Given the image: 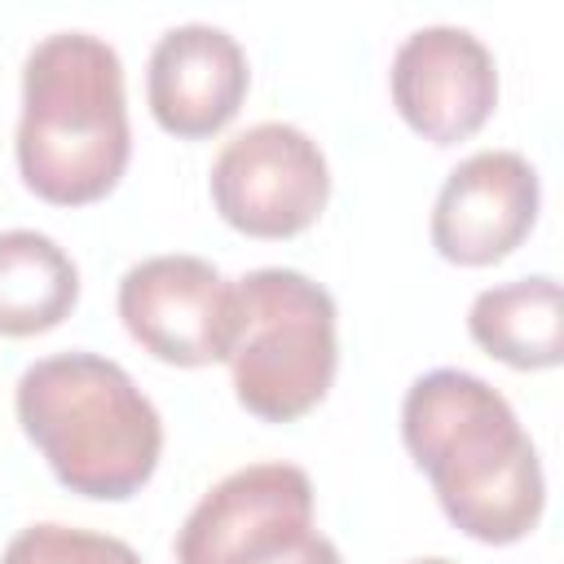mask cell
<instances>
[{"label": "cell", "mask_w": 564, "mask_h": 564, "mask_svg": "<svg viewBox=\"0 0 564 564\" xmlns=\"http://www.w3.org/2000/svg\"><path fill=\"white\" fill-rule=\"evenodd\" d=\"M401 441L445 520L485 546L529 538L546 507L542 458L511 401L471 370H427L405 388Z\"/></svg>", "instance_id": "obj_1"}, {"label": "cell", "mask_w": 564, "mask_h": 564, "mask_svg": "<svg viewBox=\"0 0 564 564\" xmlns=\"http://www.w3.org/2000/svg\"><path fill=\"white\" fill-rule=\"evenodd\" d=\"M22 185L53 207L101 203L128 172L132 123L123 62L93 31H53L22 62Z\"/></svg>", "instance_id": "obj_2"}, {"label": "cell", "mask_w": 564, "mask_h": 564, "mask_svg": "<svg viewBox=\"0 0 564 564\" xmlns=\"http://www.w3.org/2000/svg\"><path fill=\"white\" fill-rule=\"evenodd\" d=\"M13 410L48 471L79 498L123 502L163 458V419L137 379L97 352H53L22 370Z\"/></svg>", "instance_id": "obj_3"}, {"label": "cell", "mask_w": 564, "mask_h": 564, "mask_svg": "<svg viewBox=\"0 0 564 564\" xmlns=\"http://www.w3.org/2000/svg\"><path fill=\"white\" fill-rule=\"evenodd\" d=\"M238 330L229 348L234 397L264 423H295L317 410L339 370L335 295L300 269H251L234 282Z\"/></svg>", "instance_id": "obj_4"}, {"label": "cell", "mask_w": 564, "mask_h": 564, "mask_svg": "<svg viewBox=\"0 0 564 564\" xmlns=\"http://www.w3.org/2000/svg\"><path fill=\"white\" fill-rule=\"evenodd\" d=\"M207 189L229 229L273 242L317 225L330 198V167L304 128L264 119L220 145Z\"/></svg>", "instance_id": "obj_5"}, {"label": "cell", "mask_w": 564, "mask_h": 564, "mask_svg": "<svg viewBox=\"0 0 564 564\" xmlns=\"http://www.w3.org/2000/svg\"><path fill=\"white\" fill-rule=\"evenodd\" d=\"M119 322L163 366L229 361L238 330V291L203 256H150L119 278Z\"/></svg>", "instance_id": "obj_6"}, {"label": "cell", "mask_w": 564, "mask_h": 564, "mask_svg": "<svg viewBox=\"0 0 564 564\" xmlns=\"http://www.w3.org/2000/svg\"><path fill=\"white\" fill-rule=\"evenodd\" d=\"M313 529V480L295 463H247L176 529V564H260Z\"/></svg>", "instance_id": "obj_7"}, {"label": "cell", "mask_w": 564, "mask_h": 564, "mask_svg": "<svg viewBox=\"0 0 564 564\" xmlns=\"http://www.w3.org/2000/svg\"><path fill=\"white\" fill-rule=\"evenodd\" d=\"M397 115L432 145L476 137L498 106V62L489 44L449 22L410 31L388 66Z\"/></svg>", "instance_id": "obj_8"}, {"label": "cell", "mask_w": 564, "mask_h": 564, "mask_svg": "<svg viewBox=\"0 0 564 564\" xmlns=\"http://www.w3.org/2000/svg\"><path fill=\"white\" fill-rule=\"evenodd\" d=\"M542 181L520 150H476L432 203V247L458 269L507 260L538 225Z\"/></svg>", "instance_id": "obj_9"}, {"label": "cell", "mask_w": 564, "mask_h": 564, "mask_svg": "<svg viewBox=\"0 0 564 564\" xmlns=\"http://www.w3.org/2000/svg\"><path fill=\"white\" fill-rule=\"evenodd\" d=\"M251 66L242 44L212 22L167 26L145 62V101L163 132L181 141L216 137L247 101Z\"/></svg>", "instance_id": "obj_10"}, {"label": "cell", "mask_w": 564, "mask_h": 564, "mask_svg": "<svg viewBox=\"0 0 564 564\" xmlns=\"http://www.w3.org/2000/svg\"><path fill=\"white\" fill-rule=\"evenodd\" d=\"M467 335L511 370H551L564 361V300L546 273L489 286L467 308Z\"/></svg>", "instance_id": "obj_11"}, {"label": "cell", "mask_w": 564, "mask_h": 564, "mask_svg": "<svg viewBox=\"0 0 564 564\" xmlns=\"http://www.w3.org/2000/svg\"><path fill=\"white\" fill-rule=\"evenodd\" d=\"M79 304V269L40 229L0 234V335L31 339L62 326Z\"/></svg>", "instance_id": "obj_12"}, {"label": "cell", "mask_w": 564, "mask_h": 564, "mask_svg": "<svg viewBox=\"0 0 564 564\" xmlns=\"http://www.w3.org/2000/svg\"><path fill=\"white\" fill-rule=\"evenodd\" d=\"M0 564H145V560L123 538L44 520L13 533Z\"/></svg>", "instance_id": "obj_13"}, {"label": "cell", "mask_w": 564, "mask_h": 564, "mask_svg": "<svg viewBox=\"0 0 564 564\" xmlns=\"http://www.w3.org/2000/svg\"><path fill=\"white\" fill-rule=\"evenodd\" d=\"M260 564H344V560H339V546H335L330 538H322L317 529H308L304 538L286 542L282 551L264 555Z\"/></svg>", "instance_id": "obj_14"}, {"label": "cell", "mask_w": 564, "mask_h": 564, "mask_svg": "<svg viewBox=\"0 0 564 564\" xmlns=\"http://www.w3.org/2000/svg\"><path fill=\"white\" fill-rule=\"evenodd\" d=\"M410 564H454V560H445V555H423V560H410Z\"/></svg>", "instance_id": "obj_15"}]
</instances>
